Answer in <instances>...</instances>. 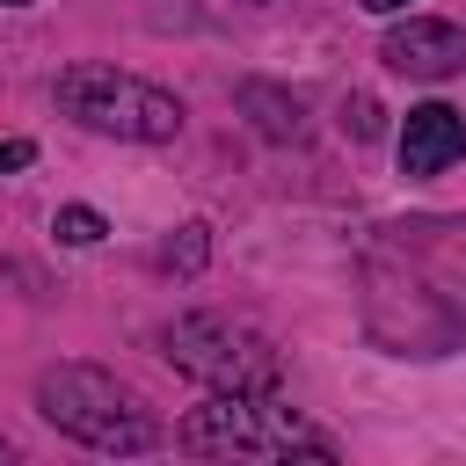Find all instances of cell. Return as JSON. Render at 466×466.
<instances>
[{
	"mask_svg": "<svg viewBox=\"0 0 466 466\" xmlns=\"http://www.w3.org/2000/svg\"><path fill=\"white\" fill-rule=\"evenodd\" d=\"M36 408H44L51 430L80 437L87 451H153L160 444L153 408L102 364H51L36 379Z\"/></svg>",
	"mask_w": 466,
	"mask_h": 466,
	"instance_id": "cell-1",
	"label": "cell"
},
{
	"mask_svg": "<svg viewBox=\"0 0 466 466\" xmlns=\"http://www.w3.org/2000/svg\"><path fill=\"white\" fill-rule=\"evenodd\" d=\"M175 444L182 451H204V459H299V451L306 459H335V444L320 430H306L277 400V386L269 393H211L204 408L182 415Z\"/></svg>",
	"mask_w": 466,
	"mask_h": 466,
	"instance_id": "cell-2",
	"label": "cell"
},
{
	"mask_svg": "<svg viewBox=\"0 0 466 466\" xmlns=\"http://www.w3.org/2000/svg\"><path fill=\"white\" fill-rule=\"evenodd\" d=\"M160 350H167L175 371L204 379L211 393H269V386L284 379L277 342H269L262 328L233 320V313H182V320L160 335Z\"/></svg>",
	"mask_w": 466,
	"mask_h": 466,
	"instance_id": "cell-3",
	"label": "cell"
},
{
	"mask_svg": "<svg viewBox=\"0 0 466 466\" xmlns=\"http://www.w3.org/2000/svg\"><path fill=\"white\" fill-rule=\"evenodd\" d=\"M58 109L102 138H138V146H160L182 131V102L138 73H116V66H66L58 73Z\"/></svg>",
	"mask_w": 466,
	"mask_h": 466,
	"instance_id": "cell-4",
	"label": "cell"
},
{
	"mask_svg": "<svg viewBox=\"0 0 466 466\" xmlns=\"http://www.w3.org/2000/svg\"><path fill=\"white\" fill-rule=\"evenodd\" d=\"M379 58H386L393 73H408V80H451V73H466V29L415 15V22H393V29H386Z\"/></svg>",
	"mask_w": 466,
	"mask_h": 466,
	"instance_id": "cell-5",
	"label": "cell"
},
{
	"mask_svg": "<svg viewBox=\"0 0 466 466\" xmlns=\"http://www.w3.org/2000/svg\"><path fill=\"white\" fill-rule=\"evenodd\" d=\"M459 153H466V116L459 109H444V102L408 109V124H400V167L408 175H444Z\"/></svg>",
	"mask_w": 466,
	"mask_h": 466,
	"instance_id": "cell-6",
	"label": "cell"
},
{
	"mask_svg": "<svg viewBox=\"0 0 466 466\" xmlns=\"http://www.w3.org/2000/svg\"><path fill=\"white\" fill-rule=\"evenodd\" d=\"M51 233H58L66 248H95V240H102L109 226H102V211H87V204H66V211L51 218Z\"/></svg>",
	"mask_w": 466,
	"mask_h": 466,
	"instance_id": "cell-7",
	"label": "cell"
},
{
	"mask_svg": "<svg viewBox=\"0 0 466 466\" xmlns=\"http://www.w3.org/2000/svg\"><path fill=\"white\" fill-rule=\"evenodd\" d=\"M29 160H36V146H29V138H15V146H0V175H7V167H29Z\"/></svg>",
	"mask_w": 466,
	"mask_h": 466,
	"instance_id": "cell-8",
	"label": "cell"
},
{
	"mask_svg": "<svg viewBox=\"0 0 466 466\" xmlns=\"http://www.w3.org/2000/svg\"><path fill=\"white\" fill-rule=\"evenodd\" d=\"M364 7H371V15H393V7H408V0H364Z\"/></svg>",
	"mask_w": 466,
	"mask_h": 466,
	"instance_id": "cell-9",
	"label": "cell"
},
{
	"mask_svg": "<svg viewBox=\"0 0 466 466\" xmlns=\"http://www.w3.org/2000/svg\"><path fill=\"white\" fill-rule=\"evenodd\" d=\"M0 7H22V0H0Z\"/></svg>",
	"mask_w": 466,
	"mask_h": 466,
	"instance_id": "cell-10",
	"label": "cell"
},
{
	"mask_svg": "<svg viewBox=\"0 0 466 466\" xmlns=\"http://www.w3.org/2000/svg\"><path fill=\"white\" fill-rule=\"evenodd\" d=\"M0 459H7V444H0Z\"/></svg>",
	"mask_w": 466,
	"mask_h": 466,
	"instance_id": "cell-11",
	"label": "cell"
}]
</instances>
